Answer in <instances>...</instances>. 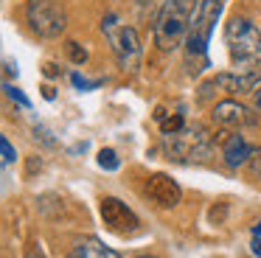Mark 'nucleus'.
<instances>
[{
	"label": "nucleus",
	"instance_id": "18",
	"mask_svg": "<svg viewBox=\"0 0 261 258\" xmlns=\"http://www.w3.org/2000/svg\"><path fill=\"white\" fill-rule=\"evenodd\" d=\"M70 79H73V84H76V87H82V90H93V87H98V84H101V82H87V79L79 76V73H73Z\"/></svg>",
	"mask_w": 261,
	"mask_h": 258
},
{
	"label": "nucleus",
	"instance_id": "14",
	"mask_svg": "<svg viewBox=\"0 0 261 258\" xmlns=\"http://www.w3.org/2000/svg\"><path fill=\"white\" fill-rule=\"evenodd\" d=\"M68 54H70V59H73V65H82V62L87 59V50L79 48V42H68Z\"/></svg>",
	"mask_w": 261,
	"mask_h": 258
},
{
	"label": "nucleus",
	"instance_id": "22",
	"mask_svg": "<svg viewBox=\"0 0 261 258\" xmlns=\"http://www.w3.org/2000/svg\"><path fill=\"white\" fill-rule=\"evenodd\" d=\"M29 258H45V252H42L40 247H37V250H31V252H29Z\"/></svg>",
	"mask_w": 261,
	"mask_h": 258
},
{
	"label": "nucleus",
	"instance_id": "16",
	"mask_svg": "<svg viewBox=\"0 0 261 258\" xmlns=\"http://www.w3.org/2000/svg\"><path fill=\"white\" fill-rule=\"evenodd\" d=\"M0 149H3V163H14V157H17V151L12 149V143H9V138H0Z\"/></svg>",
	"mask_w": 261,
	"mask_h": 258
},
{
	"label": "nucleus",
	"instance_id": "6",
	"mask_svg": "<svg viewBox=\"0 0 261 258\" xmlns=\"http://www.w3.org/2000/svg\"><path fill=\"white\" fill-rule=\"evenodd\" d=\"M166 151L177 163H194L205 160V154L211 151V143L202 126H182L180 132L166 135Z\"/></svg>",
	"mask_w": 261,
	"mask_h": 258
},
{
	"label": "nucleus",
	"instance_id": "10",
	"mask_svg": "<svg viewBox=\"0 0 261 258\" xmlns=\"http://www.w3.org/2000/svg\"><path fill=\"white\" fill-rule=\"evenodd\" d=\"M250 154H253V149L247 146V140H244L242 135H230V138L225 140V146H222V157H225L227 168H242V166H247Z\"/></svg>",
	"mask_w": 261,
	"mask_h": 258
},
{
	"label": "nucleus",
	"instance_id": "8",
	"mask_svg": "<svg viewBox=\"0 0 261 258\" xmlns=\"http://www.w3.org/2000/svg\"><path fill=\"white\" fill-rule=\"evenodd\" d=\"M146 194L152 202H158L160 208H174L182 199V188L169 177V174H152L146 179Z\"/></svg>",
	"mask_w": 261,
	"mask_h": 258
},
{
	"label": "nucleus",
	"instance_id": "21",
	"mask_svg": "<svg viewBox=\"0 0 261 258\" xmlns=\"http://www.w3.org/2000/svg\"><path fill=\"white\" fill-rule=\"evenodd\" d=\"M42 95H45L48 101H54V95H57V93H54V87H42Z\"/></svg>",
	"mask_w": 261,
	"mask_h": 258
},
{
	"label": "nucleus",
	"instance_id": "11",
	"mask_svg": "<svg viewBox=\"0 0 261 258\" xmlns=\"http://www.w3.org/2000/svg\"><path fill=\"white\" fill-rule=\"evenodd\" d=\"M70 258H121V252H115L113 247H107L101 239H87L76 241V247L70 250Z\"/></svg>",
	"mask_w": 261,
	"mask_h": 258
},
{
	"label": "nucleus",
	"instance_id": "19",
	"mask_svg": "<svg viewBox=\"0 0 261 258\" xmlns=\"http://www.w3.org/2000/svg\"><path fill=\"white\" fill-rule=\"evenodd\" d=\"M253 107L261 112V87H255V90H253Z\"/></svg>",
	"mask_w": 261,
	"mask_h": 258
},
{
	"label": "nucleus",
	"instance_id": "9",
	"mask_svg": "<svg viewBox=\"0 0 261 258\" xmlns=\"http://www.w3.org/2000/svg\"><path fill=\"white\" fill-rule=\"evenodd\" d=\"M211 115H214V121L222 123V126H250V123L255 121L253 112L244 104H239V101H219Z\"/></svg>",
	"mask_w": 261,
	"mask_h": 258
},
{
	"label": "nucleus",
	"instance_id": "20",
	"mask_svg": "<svg viewBox=\"0 0 261 258\" xmlns=\"http://www.w3.org/2000/svg\"><path fill=\"white\" fill-rule=\"evenodd\" d=\"M250 247H253V255H258V258H261V239H258V236L253 239V244H250Z\"/></svg>",
	"mask_w": 261,
	"mask_h": 258
},
{
	"label": "nucleus",
	"instance_id": "1",
	"mask_svg": "<svg viewBox=\"0 0 261 258\" xmlns=\"http://www.w3.org/2000/svg\"><path fill=\"white\" fill-rule=\"evenodd\" d=\"M225 45L236 73H253L261 65V28L247 17H233L225 25Z\"/></svg>",
	"mask_w": 261,
	"mask_h": 258
},
{
	"label": "nucleus",
	"instance_id": "12",
	"mask_svg": "<svg viewBox=\"0 0 261 258\" xmlns=\"http://www.w3.org/2000/svg\"><path fill=\"white\" fill-rule=\"evenodd\" d=\"M182 126H186V118H182L180 112H174V115H169V118H160V129H163V135L180 132Z\"/></svg>",
	"mask_w": 261,
	"mask_h": 258
},
{
	"label": "nucleus",
	"instance_id": "5",
	"mask_svg": "<svg viewBox=\"0 0 261 258\" xmlns=\"http://www.w3.org/2000/svg\"><path fill=\"white\" fill-rule=\"evenodd\" d=\"M219 14H222V0H197V9H194L188 37H186L188 56H205L211 31H214Z\"/></svg>",
	"mask_w": 261,
	"mask_h": 258
},
{
	"label": "nucleus",
	"instance_id": "7",
	"mask_svg": "<svg viewBox=\"0 0 261 258\" xmlns=\"http://www.w3.org/2000/svg\"><path fill=\"white\" fill-rule=\"evenodd\" d=\"M98 213H101L104 224H107L113 233L118 236H129L138 230V216L132 213V208H126L121 199H115V196H104L101 205H98Z\"/></svg>",
	"mask_w": 261,
	"mask_h": 258
},
{
	"label": "nucleus",
	"instance_id": "2",
	"mask_svg": "<svg viewBox=\"0 0 261 258\" xmlns=\"http://www.w3.org/2000/svg\"><path fill=\"white\" fill-rule=\"evenodd\" d=\"M194 0H166L154 20V42L160 50H174L188 37V25L194 17Z\"/></svg>",
	"mask_w": 261,
	"mask_h": 258
},
{
	"label": "nucleus",
	"instance_id": "15",
	"mask_svg": "<svg viewBox=\"0 0 261 258\" xmlns=\"http://www.w3.org/2000/svg\"><path fill=\"white\" fill-rule=\"evenodd\" d=\"M247 166H250V171H253V177H261V146H258V149H253Z\"/></svg>",
	"mask_w": 261,
	"mask_h": 258
},
{
	"label": "nucleus",
	"instance_id": "13",
	"mask_svg": "<svg viewBox=\"0 0 261 258\" xmlns=\"http://www.w3.org/2000/svg\"><path fill=\"white\" fill-rule=\"evenodd\" d=\"M98 166H101L104 171H115V168L121 166V160H118V154H115L113 149H101L98 151Z\"/></svg>",
	"mask_w": 261,
	"mask_h": 258
},
{
	"label": "nucleus",
	"instance_id": "17",
	"mask_svg": "<svg viewBox=\"0 0 261 258\" xmlns=\"http://www.w3.org/2000/svg\"><path fill=\"white\" fill-rule=\"evenodd\" d=\"M6 93H9V98H14V101H17L20 107H29V98H25V95L20 93L17 87H12V84H6Z\"/></svg>",
	"mask_w": 261,
	"mask_h": 258
},
{
	"label": "nucleus",
	"instance_id": "3",
	"mask_svg": "<svg viewBox=\"0 0 261 258\" xmlns=\"http://www.w3.org/2000/svg\"><path fill=\"white\" fill-rule=\"evenodd\" d=\"M101 31H104V37H107V42H110V50H113L115 59H118L121 70L135 73L138 65H141V54H143L138 31L132 25H126V22H121L118 14H104Z\"/></svg>",
	"mask_w": 261,
	"mask_h": 258
},
{
	"label": "nucleus",
	"instance_id": "4",
	"mask_svg": "<svg viewBox=\"0 0 261 258\" xmlns=\"http://www.w3.org/2000/svg\"><path fill=\"white\" fill-rule=\"evenodd\" d=\"M25 22L37 37L54 39L68 25V11L59 0H29L25 3Z\"/></svg>",
	"mask_w": 261,
	"mask_h": 258
},
{
	"label": "nucleus",
	"instance_id": "23",
	"mask_svg": "<svg viewBox=\"0 0 261 258\" xmlns=\"http://www.w3.org/2000/svg\"><path fill=\"white\" fill-rule=\"evenodd\" d=\"M253 233H255V236H261V222H255V224H253Z\"/></svg>",
	"mask_w": 261,
	"mask_h": 258
},
{
	"label": "nucleus",
	"instance_id": "24",
	"mask_svg": "<svg viewBox=\"0 0 261 258\" xmlns=\"http://www.w3.org/2000/svg\"><path fill=\"white\" fill-rule=\"evenodd\" d=\"M138 258H154V255H138Z\"/></svg>",
	"mask_w": 261,
	"mask_h": 258
}]
</instances>
